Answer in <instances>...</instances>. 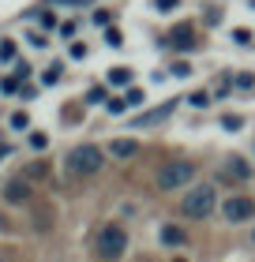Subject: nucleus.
Returning <instances> with one entry per match:
<instances>
[{"label":"nucleus","instance_id":"f257e3e1","mask_svg":"<svg viewBox=\"0 0 255 262\" xmlns=\"http://www.w3.org/2000/svg\"><path fill=\"white\" fill-rule=\"evenodd\" d=\"M218 206V191H214V184H195L191 191L180 199V213L191 221H203V217H210Z\"/></svg>","mask_w":255,"mask_h":262},{"label":"nucleus","instance_id":"f03ea898","mask_svg":"<svg viewBox=\"0 0 255 262\" xmlns=\"http://www.w3.org/2000/svg\"><path fill=\"white\" fill-rule=\"evenodd\" d=\"M94 251H98L102 262L124 258V251H128V229H124V225H102L98 240H94Z\"/></svg>","mask_w":255,"mask_h":262},{"label":"nucleus","instance_id":"7ed1b4c3","mask_svg":"<svg viewBox=\"0 0 255 262\" xmlns=\"http://www.w3.org/2000/svg\"><path fill=\"white\" fill-rule=\"evenodd\" d=\"M68 169L75 176H98L105 169V154L94 146V142H83V146H75L68 154Z\"/></svg>","mask_w":255,"mask_h":262},{"label":"nucleus","instance_id":"20e7f679","mask_svg":"<svg viewBox=\"0 0 255 262\" xmlns=\"http://www.w3.org/2000/svg\"><path fill=\"white\" fill-rule=\"evenodd\" d=\"M191 176H195V165L191 161H169L158 169V187L162 191H176V187L191 184Z\"/></svg>","mask_w":255,"mask_h":262},{"label":"nucleus","instance_id":"39448f33","mask_svg":"<svg viewBox=\"0 0 255 262\" xmlns=\"http://www.w3.org/2000/svg\"><path fill=\"white\" fill-rule=\"evenodd\" d=\"M222 213H225V221H251L255 217V199H248V195H229L222 202Z\"/></svg>","mask_w":255,"mask_h":262},{"label":"nucleus","instance_id":"423d86ee","mask_svg":"<svg viewBox=\"0 0 255 262\" xmlns=\"http://www.w3.org/2000/svg\"><path fill=\"white\" fill-rule=\"evenodd\" d=\"M4 199L11 202V206H30V202H34L30 180H23V176H19V180H8V184H4Z\"/></svg>","mask_w":255,"mask_h":262},{"label":"nucleus","instance_id":"0eeeda50","mask_svg":"<svg viewBox=\"0 0 255 262\" xmlns=\"http://www.w3.org/2000/svg\"><path fill=\"white\" fill-rule=\"evenodd\" d=\"M169 41H173V49H195V30H191V23H180V27H173V34H169Z\"/></svg>","mask_w":255,"mask_h":262},{"label":"nucleus","instance_id":"6e6552de","mask_svg":"<svg viewBox=\"0 0 255 262\" xmlns=\"http://www.w3.org/2000/svg\"><path fill=\"white\" fill-rule=\"evenodd\" d=\"M109 150H113V158H135V154H139V142L128 139V135H120V139H113V146H109Z\"/></svg>","mask_w":255,"mask_h":262},{"label":"nucleus","instance_id":"1a4fd4ad","mask_svg":"<svg viewBox=\"0 0 255 262\" xmlns=\"http://www.w3.org/2000/svg\"><path fill=\"white\" fill-rule=\"evenodd\" d=\"M173 109H176V101H165V105H158V109H154V113H147V116H139V120H135V124H139V127H150V124H162V120H165V116H169V113H173Z\"/></svg>","mask_w":255,"mask_h":262},{"label":"nucleus","instance_id":"9d476101","mask_svg":"<svg viewBox=\"0 0 255 262\" xmlns=\"http://www.w3.org/2000/svg\"><path fill=\"white\" fill-rule=\"evenodd\" d=\"M188 236H184V229H176V225H162V244H169V247H180Z\"/></svg>","mask_w":255,"mask_h":262},{"label":"nucleus","instance_id":"9b49d317","mask_svg":"<svg viewBox=\"0 0 255 262\" xmlns=\"http://www.w3.org/2000/svg\"><path fill=\"white\" fill-rule=\"evenodd\" d=\"M45 176H49V165H45V161H30L27 165V172H23V180H45Z\"/></svg>","mask_w":255,"mask_h":262},{"label":"nucleus","instance_id":"f8f14e48","mask_svg":"<svg viewBox=\"0 0 255 262\" xmlns=\"http://www.w3.org/2000/svg\"><path fill=\"white\" fill-rule=\"evenodd\" d=\"M225 176H229V180H248L251 169H248V165L240 161V158H233V161H229V169H225Z\"/></svg>","mask_w":255,"mask_h":262},{"label":"nucleus","instance_id":"ddd939ff","mask_svg":"<svg viewBox=\"0 0 255 262\" xmlns=\"http://www.w3.org/2000/svg\"><path fill=\"white\" fill-rule=\"evenodd\" d=\"M105 79L113 82V86H128V82H131V71H128V68H113Z\"/></svg>","mask_w":255,"mask_h":262},{"label":"nucleus","instance_id":"4468645a","mask_svg":"<svg viewBox=\"0 0 255 262\" xmlns=\"http://www.w3.org/2000/svg\"><path fill=\"white\" fill-rule=\"evenodd\" d=\"M42 82H45V86L60 82V64H49V68H45V71H42Z\"/></svg>","mask_w":255,"mask_h":262},{"label":"nucleus","instance_id":"2eb2a0df","mask_svg":"<svg viewBox=\"0 0 255 262\" xmlns=\"http://www.w3.org/2000/svg\"><path fill=\"white\" fill-rule=\"evenodd\" d=\"M0 60H15V41H11V38L0 41Z\"/></svg>","mask_w":255,"mask_h":262},{"label":"nucleus","instance_id":"dca6fc26","mask_svg":"<svg viewBox=\"0 0 255 262\" xmlns=\"http://www.w3.org/2000/svg\"><path fill=\"white\" fill-rule=\"evenodd\" d=\"M30 146L34 150H45V146H49V135H45V131H30Z\"/></svg>","mask_w":255,"mask_h":262},{"label":"nucleus","instance_id":"f3484780","mask_svg":"<svg viewBox=\"0 0 255 262\" xmlns=\"http://www.w3.org/2000/svg\"><path fill=\"white\" fill-rule=\"evenodd\" d=\"M11 127H15V131H27V127H30V116H27V113H11Z\"/></svg>","mask_w":255,"mask_h":262},{"label":"nucleus","instance_id":"a211bd4d","mask_svg":"<svg viewBox=\"0 0 255 262\" xmlns=\"http://www.w3.org/2000/svg\"><path fill=\"white\" fill-rule=\"evenodd\" d=\"M34 225H38V232H49V210H38V213H34Z\"/></svg>","mask_w":255,"mask_h":262},{"label":"nucleus","instance_id":"6ab92c4d","mask_svg":"<svg viewBox=\"0 0 255 262\" xmlns=\"http://www.w3.org/2000/svg\"><path fill=\"white\" fill-rule=\"evenodd\" d=\"M105 41H109V45H124V34L113 30V27H105Z\"/></svg>","mask_w":255,"mask_h":262},{"label":"nucleus","instance_id":"aec40b11","mask_svg":"<svg viewBox=\"0 0 255 262\" xmlns=\"http://www.w3.org/2000/svg\"><path fill=\"white\" fill-rule=\"evenodd\" d=\"M237 86H240V90H251V86H255V75H251V71H244V75H237Z\"/></svg>","mask_w":255,"mask_h":262},{"label":"nucleus","instance_id":"412c9836","mask_svg":"<svg viewBox=\"0 0 255 262\" xmlns=\"http://www.w3.org/2000/svg\"><path fill=\"white\" fill-rule=\"evenodd\" d=\"M105 109H109V113H113V116H120V113H124V109H128V101H120V98H113V101H109V105H105Z\"/></svg>","mask_w":255,"mask_h":262},{"label":"nucleus","instance_id":"4be33fe9","mask_svg":"<svg viewBox=\"0 0 255 262\" xmlns=\"http://www.w3.org/2000/svg\"><path fill=\"white\" fill-rule=\"evenodd\" d=\"M176 4H180V0H154V8H158V11H173Z\"/></svg>","mask_w":255,"mask_h":262},{"label":"nucleus","instance_id":"5701e85b","mask_svg":"<svg viewBox=\"0 0 255 262\" xmlns=\"http://www.w3.org/2000/svg\"><path fill=\"white\" fill-rule=\"evenodd\" d=\"M0 90H4V94H15V90H19V79H4V82H0Z\"/></svg>","mask_w":255,"mask_h":262},{"label":"nucleus","instance_id":"b1692460","mask_svg":"<svg viewBox=\"0 0 255 262\" xmlns=\"http://www.w3.org/2000/svg\"><path fill=\"white\" fill-rule=\"evenodd\" d=\"M38 19H42V27H45V30H53V27H56V15H49V11H45V15H38Z\"/></svg>","mask_w":255,"mask_h":262},{"label":"nucleus","instance_id":"393cba45","mask_svg":"<svg viewBox=\"0 0 255 262\" xmlns=\"http://www.w3.org/2000/svg\"><path fill=\"white\" fill-rule=\"evenodd\" d=\"M11 229H15V225L8 221V213H4V210H0V232H11Z\"/></svg>","mask_w":255,"mask_h":262},{"label":"nucleus","instance_id":"a878e982","mask_svg":"<svg viewBox=\"0 0 255 262\" xmlns=\"http://www.w3.org/2000/svg\"><path fill=\"white\" fill-rule=\"evenodd\" d=\"M143 101V90H128V105H139Z\"/></svg>","mask_w":255,"mask_h":262},{"label":"nucleus","instance_id":"bb28decb","mask_svg":"<svg viewBox=\"0 0 255 262\" xmlns=\"http://www.w3.org/2000/svg\"><path fill=\"white\" fill-rule=\"evenodd\" d=\"M4 154H8V146H4V142H0V158H4Z\"/></svg>","mask_w":255,"mask_h":262},{"label":"nucleus","instance_id":"cd10ccee","mask_svg":"<svg viewBox=\"0 0 255 262\" xmlns=\"http://www.w3.org/2000/svg\"><path fill=\"white\" fill-rule=\"evenodd\" d=\"M0 262H8V255H0Z\"/></svg>","mask_w":255,"mask_h":262},{"label":"nucleus","instance_id":"c85d7f7f","mask_svg":"<svg viewBox=\"0 0 255 262\" xmlns=\"http://www.w3.org/2000/svg\"><path fill=\"white\" fill-rule=\"evenodd\" d=\"M251 240H255V232H251Z\"/></svg>","mask_w":255,"mask_h":262},{"label":"nucleus","instance_id":"c756f323","mask_svg":"<svg viewBox=\"0 0 255 262\" xmlns=\"http://www.w3.org/2000/svg\"><path fill=\"white\" fill-rule=\"evenodd\" d=\"M8 262H11V258H8Z\"/></svg>","mask_w":255,"mask_h":262}]
</instances>
